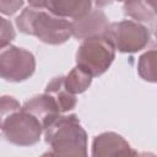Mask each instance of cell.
Returning <instances> with one entry per match:
<instances>
[{
    "label": "cell",
    "mask_w": 157,
    "mask_h": 157,
    "mask_svg": "<svg viewBox=\"0 0 157 157\" xmlns=\"http://www.w3.org/2000/svg\"><path fill=\"white\" fill-rule=\"evenodd\" d=\"M16 26L20 32L34 36L52 45L63 44L71 37L70 22L66 18L55 16L40 7H26L16 17Z\"/></svg>",
    "instance_id": "obj_1"
},
{
    "label": "cell",
    "mask_w": 157,
    "mask_h": 157,
    "mask_svg": "<svg viewBox=\"0 0 157 157\" xmlns=\"http://www.w3.org/2000/svg\"><path fill=\"white\" fill-rule=\"evenodd\" d=\"M44 135L45 142L50 147V155H87V135L75 114L58 115L47 128H44Z\"/></svg>",
    "instance_id": "obj_2"
},
{
    "label": "cell",
    "mask_w": 157,
    "mask_h": 157,
    "mask_svg": "<svg viewBox=\"0 0 157 157\" xmlns=\"http://www.w3.org/2000/svg\"><path fill=\"white\" fill-rule=\"evenodd\" d=\"M105 37L83 39L76 53V64L92 77L104 74L112 65L115 52Z\"/></svg>",
    "instance_id": "obj_3"
},
{
    "label": "cell",
    "mask_w": 157,
    "mask_h": 157,
    "mask_svg": "<svg viewBox=\"0 0 157 157\" xmlns=\"http://www.w3.org/2000/svg\"><path fill=\"white\" fill-rule=\"evenodd\" d=\"M5 139L17 146H31L39 141L43 126L39 120L22 107L12 112L1 124Z\"/></svg>",
    "instance_id": "obj_4"
},
{
    "label": "cell",
    "mask_w": 157,
    "mask_h": 157,
    "mask_svg": "<svg viewBox=\"0 0 157 157\" xmlns=\"http://www.w3.org/2000/svg\"><path fill=\"white\" fill-rule=\"evenodd\" d=\"M104 37L110 42L114 49L121 53H135L148 44L151 33L145 26L135 21L124 20L110 23Z\"/></svg>",
    "instance_id": "obj_5"
},
{
    "label": "cell",
    "mask_w": 157,
    "mask_h": 157,
    "mask_svg": "<svg viewBox=\"0 0 157 157\" xmlns=\"http://www.w3.org/2000/svg\"><path fill=\"white\" fill-rule=\"evenodd\" d=\"M34 70L36 59L31 52L11 44L0 48V78L20 82L31 77Z\"/></svg>",
    "instance_id": "obj_6"
},
{
    "label": "cell",
    "mask_w": 157,
    "mask_h": 157,
    "mask_svg": "<svg viewBox=\"0 0 157 157\" xmlns=\"http://www.w3.org/2000/svg\"><path fill=\"white\" fill-rule=\"evenodd\" d=\"M71 36L77 39H87L92 37H104L109 22L103 11L91 9L86 15L74 18L70 22Z\"/></svg>",
    "instance_id": "obj_7"
},
{
    "label": "cell",
    "mask_w": 157,
    "mask_h": 157,
    "mask_svg": "<svg viewBox=\"0 0 157 157\" xmlns=\"http://www.w3.org/2000/svg\"><path fill=\"white\" fill-rule=\"evenodd\" d=\"M22 108L29 112L32 115H34L39 120V123L43 126V130L58 115L61 114L55 99L49 93H45V92L43 94H38L28 99Z\"/></svg>",
    "instance_id": "obj_8"
},
{
    "label": "cell",
    "mask_w": 157,
    "mask_h": 157,
    "mask_svg": "<svg viewBox=\"0 0 157 157\" xmlns=\"http://www.w3.org/2000/svg\"><path fill=\"white\" fill-rule=\"evenodd\" d=\"M130 145L115 132H103L93 140L92 155L93 156H120L135 155Z\"/></svg>",
    "instance_id": "obj_9"
},
{
    "label": "cell",
    "mask_w": 157,
    "mask_h": 157,
    "mask_svg": "<svg viewBox=\"0 0 157 157\" xmlns=\"http://www.w3.org/2000/svg\"><path fill=\"white\" fill-rule=\"evenodd\" d=\"M92 0H44L43 7L63 18H77L91 10Z\"/></svg>",
    "instance_id": "obj_10"
},
{
    "label": "cell",
    "mask_w": 157,
    "mask_h": 157,
    "mask_svg": "<svg viewBox=\"0 0 157 157\" xmlns=\"http://www.w3.org/2000/svg\"><path fill=\"white\" fill-rule=\"evenodd\" d=\"M45 93H49L56 102L60 113L69 112L75 108L76 105V97L75 94L70 93L64 85V76L54 77L50 82H48L45 87Z\"/></svg>",
    "instance_id": "obj_11"
},
{
    "label": "cell",
    "mask_w": 157,
    "mask_h": 157,
    "mask_svg": "<svg viewBox=\"0 0 157 157\" xmlns=\"http://www.w3.org/2000/svg\"><path fill=\"white\" fill-rule=\"evenodd\" d=\"M124 13L136 21L147 22L155 26L156 11L155 0H124Z\"/></svg>",
    "instance_id": "obj_12"
},
{
    "label": "cell",
    "mask_w": 157,
    "mask_h": 157,
    "mask_svg": "<svg viewBox=\"0 0 157 157\" xmlns=\"http://www.w3.org/2000/svg\"><path fill=\"white\" fill-rule=\"evenodd\" d=\"M91 81H92V76L87 71L78 67L77 65L66 76H64L65 88L72 94L85 92L90 87Z\"/></svg>",
    "instance_id": "obj_13"
},
{
    "label": "cell",
    "mask_w": 157,
    "mask_h": 157,
    "mask_svg": "<svg viewBox=\"0 0 157 157\" xmlns=\"http://www.w3.org/2000/svg\"><path fill=\"white\" fill-rule=\"evenodd\" d=\"M156 50H150L145 53L139 61V74L140 76L146 80L155 82L156 81V74H155V67H156Z\"/></svg>",
    "instance_id": "obj_14"
},
{
    "label": "cell",
    "mask_w": 157,
    "mask_h": 157,
    "mask_svg": "<svg viewBox=\"0 0 157 157\" xmlns=\"http://www.w3.org/2000/svg\"><path fill=\"white\" fill-rule=\"evenodd\" d=\"M18 108H21L20 103L10 96H2L0 97V128L1 124L4 123V120L15 110H17Z\"/></svg>",
    "instance_id": "obj_15"
},
{
    "label": "cell",
    "mask_w": 157,
    "mask_h": 157,
    "mask_svg": "<svg viewBox=\"0 0 157 157\" xmlns=\"http://www.w3.org/2000/svg\"><path fill=\"white\" fill-rule=\"evenodd\" d=\"M15 37L16 33L11 22L0 16V48L9 45L11 40L15 39Z\"/></svg>",
    "instance_id": "obj_16"
},
{
    "label": "cell",
    "mask_w": 157,
    "mask_h": 157,
    "mask_svg": "<svg viewBox=\"0 0 157 157\" xmlns=\"http://www.w3.org/2000/svg\"><path fill=\"white\" fill-rule=\"evenodd\" d=\"M23 5V0H0V12L11 16L16 13Z\"/></svg>",
    "instance_id": "obj_17"
},
{
    "label": "cell",
    "mask_w": 157,
    "mask_h": 157,
    "mask_svg": "<svg viewBox=\"0 0 157 157\" xmlns=\"http://www.w3.org/2000/svg\"><path fill=\"white\" fill-rule=\"evenodd\" d=\"M28 2H29V5L33 6V7H40V9H43V2H44V0H28Z\"/></svg>",
    "instance_id": "obj_18"
},
{
    "label": "cell",
    "mask_w": 157,
    "mask_h": 157,
    "mask_svg": "<svg viewBox=\"0 0 157 157\" xmlns=\"http://www.w3.org/2000/svg\"><path fill=\"white\" fill-rule=\"evenodd\" d=\"M113 0H93V2H94V5H97V6H105V5H108V4H110Z\"/></svg>",
    "instance_id": "obj_19"
},
{
    "label": "cell",
    "mask_w": 157,
    "mask_h": 157,
    "mask_svg": "<svg viewBox=\"0 0 157 157\" xmlns=\"http://www.w3.org/2000/svg\"><path fill=\"white\" fill-rule=\"evenodd\" d=\"M118 1H124V0H118Z\"/></svg>",
    "instance_id": "obj_20"
}]
</instances>
